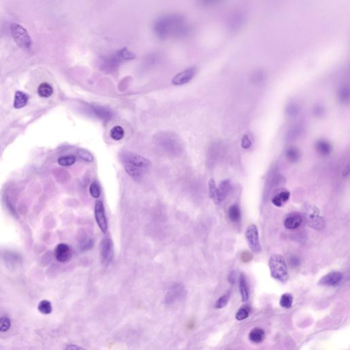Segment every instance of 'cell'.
<instances>
[{"label": "cell", "mask_w": 350, "mask_h": 350, "mask_svg": "<svg viewBox=\"0 0 350 350\" xmlns=\"http://www.w3.org/2000/svg\"><path fill=\"white\" fill-rule=\"evenodd\" d=\"M154 30L160 38L183 36L188 32V26L182 16L166 15L159 18L155 22Z\"/></svg>", "instance_id": "cell-1"}, {"label": "cell", "mask_w": 350, "mask_h": 350, "mask_svg": "<svg viewBox=\"0 0 350 350\" xmlns=\"http://www.w3.org/2000/svg\"><path fill=\"white\" fill-rule=\"evenodd\" d=\"M120 160L127 174L136 181L142 179L151 166V162L146 157L130 151L120 153Z\"/></svg>", "instance_id": "cell-2"}, {"label": "cell", "mask_w": 350, "mask_h": 350, "mask_svg": "<svg viewBox=\"0 0 350 350\" xmlns=\"http://www.w3.org/2000/svg\"><path fill=\"white\" fill-rule=\"evenodd\" d=\"M270 274L273 279L285 283L289 279L288 266L284 257L281 255H272L269 260Z\"/></svg>", "instance_id": "cell-3"}, {"label": "cell", "mask_w": 350, "mask_h": 350, "mask_svg": "<svg viewBox=\"0 0 350 350\" xmlns=\"http://www.w3.org/2000/svg\"><path fill=\"white\" fill-rule=\"evenodd\" d=\"M134 58V54L128 49H122L114 54L107 56L103 60L102 67L105 71H112L123 61L131 60Z\"/></svg>", "instance_id": "cell-4"}, {"label": "cell", "mask_w": 350, "mask_h": 350, "mask_svg": "<svg viewBox=\"0 0 350 350\" xmlns=\"http://www.w3.org/2000/svg\"><path fill=\"white\" fill-rule=\"evenodd\" d=\"M305 217L309 227L316 231L323 230L325 228V220L320 215L319 209L315 205L306 207Z\"/></svg>", "instance_id": "cell-5"}, {"label": "cell", "mask_w": 350, "mask_h": 350, "mask_svg": "<svg viewBox=\"0 0 350 350\" xmlns=\"http://www.w3.org/2000/svg\"><path fill=\"white\" fill-rule=\"evenodd\" d=\"M11 34L16 43L23 49H29L31 45V37L23 26L17 23L11 25Z\"/></svg>", "instance_id": "cell-6"}, {"label": "cell", "mask_w": 350, "mask_h": 350, "mask_svg": "<svg viewBox=\"0 0 350 350\" xmlns=\"http://www.w3.org/2000/svg\"><path fill=\"white\" fill-rule=\"evenodd\" d=\"M247 14L243 10H235L229 16L227 20L228 28L232 31L240 30L247 21Z\"/></svg>", "instance_id": "cell-7"}, {"label": "cell", "mask_w": 350, "mask_h": 350, "mask_svg": "<svg viewBox=\"0 0 350 350\" xmlns=\"http://www.w3.org/2000/svg\"><path fill=\"white\" fill-rule=\"evenodd\" d=\"M245 235L250 249L254 253H260L262 251V246H261L260 240H259V230L257 226L254 224L248 226L246 231Z\"/></svg>", "instance_id": "cell-8"}, {"label": "cell", "mask_w": 350, "mask_h": 350, "mask_svg": "<svg viewBox=\"0 0 350 350\" xmlns=\"http://www.w3.org/2000/svg\"><path fill=\"white\" fill-rule=\"evenodd\" d=\"M186 295L184 287L181 284H175L169 289L165 296V304L166 305H173L178 301H180Z\"/></svg>", "instance_id": "cell-9"}, {"label": "cell", "mask_w": 350, "mask_h": 350, "mask_svg": "<svg viewBox=\"0 0 350 350\" xmlns=\"http://www.w3.org/2000/svg\"><path fill=\"white\" fill-rule=\"evenodd\" d=\"M101 260L105 266H107L112 262L113 256H114V244L112 239L110 238H105L101 242Z\"/></svg>", "instance_id": "cell-10"}, {"label": "cell", "mask_w": 350, "mask_h": 350, "mask_svg": "<svg viewBox=\"0 0 350 350\" xmlns=\"http://www.w3.org/2000/svg\"><path fill=\"white\" fill-rule=\"evenodd\" d=\"M94 216L98 226L103 233H106L107 230V220L105 214L104 205L102 201H97L94 206Z\"/></svg>", "instance_id": "cell-11"}, {"label": "cell", "mask_w": 350, "mask_h": 350, "mask_svg": "<svg viewBox=\"0 0 350 350\" xmlns=\"http://www.w3.org/2000/svg\"><path fill=\"white\" fill-rule=\"evenodd\" d=\"M55 257L58 262L65 264L71 260L72 251L66 244H59L55 248Z\"/></svg>", "instance_id": "cell-12"}, {"label": "cell", "mask_w": 350, "mask_h": 350, "mask_svg": "<svg viewBox=\"0 0 350 350\" xmlns=\"http://www.w3.org/2000/svg\"><path fill=\"white\" fill-rule=\"evenodd\" d=\"M197 73L196 67H190L180 73L177 74L172 80L174 85H183L190 82Z\"/></svg>", "instance_id": "cell-13"}, {"label": "cell", "mask_w": 350, "mask_h": 350, "mask_svg": "<svg viewBox=\"0 0 350 350\" xmlns=\"http://www.w3.org/2000/svg\"><path fill=\"white\" fill-rule=\"evenodd\" d=\"M343 278H344V275L342 272H331L327 274V275L324 276L320 280L319 285H323V286H337L342 282Z\"/></svg>", "instance_id": "cell-14"}, {"label": "cell", "mask_w": 350, "mask_h": 350, "mask_svg": "<svg viewBox=\"0 0 350 350\" xmlns=\"http://www.w3.org/2000/svg\"><path fill=\"white\" fill-rule=\"evenodd\" d=\"M306 130V125L303 122L296 123L291 126L286 133V140L288 141H294L303 136Z\"/></svg>", "instance_id": "cell-15"}, {"label": "cell", "mask_w": 350, "mask_h": 350, "mask_svg": "<svg viewBox=\"0 0 350 350\" xmlns=\"http://www.w3.org/2000/svg\"><path fill=\"white\" fill-rule=\"evenodd\" d=\"M303 223V217L298 213H292L285 219L284 226L286 229L294 230L298 229Z\"/></svg>", "instance_id": "cell-16"}, {"label": "cell", "mask_w": 350, "mask_h": 350, "mask_svg": "<svg viewBox=\"0 0 350 350\" xmlns=\"http://www.w3.org/2000/svg\"><path fill=\"white\" fill-rule=\"evenodd\" d=\"M290 194L289 191H283L272 197V203L276 207H282L290 199Z\"/></svg>", "instance_id": "cell-17"}, {"label": "cell", "mask_w": 350, "mask_h": 350, "mask_svg": "<svg viewBox=\"0 0 350 350\" xmlns=\"http://www.w3.org/2000/svg\"><path fill=\"white\" fill-rule=\"evenodd\" d=\"M316 149L318 153L323 156L331 154L333 147L331 143L327 140H321L316 142Z\"/></svg>", "instance_id": "cell-18"}, {"label": "cell", "mask_w": 350, "mask_h": 350, "mask_svg": "<svg viewBox=\"0 0 350 350\" xmlns=\"http://www.w3.org/2000/svg\"><path fill=\"white\" fill-rule=\"evenodd\" d=\"M209 191L211 199L216 205H220L222 203L221 198H220L219 190L214 179H211L209 181Z\"/></svg>", "instance_id": "cell-19"}, {"label": "cell", "mask_w": 350, "mask_h": 350, "mask_svg": "<svg viewBox=\"0 0 350 350\" xmlns=\"http://www.w3.org/2000/svg\"><path fill=\"white\" fill-rule=\"evenodd\" d=\"M239 290L242 296V301H247L249 298V291H248L247 281L244 274H241L239 279Z\"/></svg>", "instance_id": "cell-20"}, {"label": "cell", "mask_w": 350, "mask_h": 350, "mask_svg": "<svg viewBox=\"0 0 350 350\" xmlns=\"http://www.w3.org/2000/svg\"><path fill=\"white\" fill-rule=\"evenodd\" d=\"M29 97L25 92L21 91L16 92L14 95V107L16 109L22 108L25 107L28 102Z\"/></svg>", "instance_id": "cell-21"}, {"label": "cell", "mask_w": 350, "mask_h": 350, "mask_svg": "<svg viewBox=\"0 0 350 350\" xmlns=\"http://www.w3.org/2000/svg\"><path fill=\"white\" fill-rule=\"evenodd\" d=\"M90 109L94 114L101 119L110 120L112 118V113L105 107L99 106V105H91Z\"/></svg>", "instance_id": "cell-22"}, {"label": "cell", "mask_w": 350, "mask_h": 350, "mask_svg": "<svg viewBox=\"0 0 350 350\" xmlns=\"http://www.w3.org/2000/svg\"><path fill=\"white\" fill-rule=\"evenodd\" d=\"M220 198H221L222 202L224 200L226 199L229 194L230 193L231 190H232V186H231V183L230 180L229 179H226V180L222 181L220 182L219 188Z\"/></svg>", "instance_id": "cell-23"}, {"label": "cell", "mask_w": 350, "mask_h": 350, "mask_svg": "<svg viewBox=\"0 0 350 350\" xmlns=\"http://www.w3.org/2000/svg\"><path fill=\"white\" fill-rule=\"evenodd\" d=\"M339 101L342 104H347L350 101V88L348 85H344L337 93Z\"/></svg>", "instance_id": "cell-24"}, {"label": "cell", "mask_w": 350, "mask_h": 350, "mask_svg": "<svg viewBox=\"0 0 350 350\" xmlns=\"http://www.w3.org/2000/svg\"><path fill=\"white\" fill-rule=\"evenodd\" d=\"M228 216L233 222H240L242 216L240 207L238 205H231L228 210Z\"/></svg>", "instance_id": "cell-25"}, {"label": "cell", "mask_w": 350, "mask_h": 350, "mask_svg": "<svg viewBox=\"0 0 350 350\" xmlns=\"http://www.w3.org/2000/svg\"><path fill=\"white\" fill-rule=\"evenodd\" d=\"M264 337L265 332L264 330L259 329V328L253 329L249 334L250 340L253 343H255V344H259V343L262 342L264 341Z\"/></svg>", "instance_id": "cell-26"}, {"label": "cell", "mask_w": 350, "mask_h": 350, "mask_svg": "<svg viewBox=\"0 0 350 350\" xmlns=\"http://www.w3.org/2000/svg\"><path fill=\"white\" fill-rule=\"evenodd\" d=\"M285 154H286L287 158L291 163L298 162L301 159V152L297 148L294 147V146L289 148Z\"/></svg>", "instance_id": "cell-27"}, {"label": "cell", "mask_w": 350, "mask_h": 350, "mask_svg": "<svg viewBox=\"0 0 350 350\" xmlns=\"http://www.w3.org/2000/svg\"><path fill=\"white\" fill-rule=\"evenodd\" d=\"M53 90L52 86L48 83L44 82L38 86V94L40 97L48 98L52 95Z\"/></svg>", "instance_id": "cell-28"}, {"label": "cell", "mask_w": 350, "mask_h": 350, "mask_svg": "<svg viewBox=\"0 0 350 350\" xmlns=\"http://www.w3.org/2000/svg\"><path fill=\"white\" fill-rule=\"evenodd\" d=\"M125 136V131L123 127H120L119 125L114 126V127L110 131V136L113 140H116V141H119V140H122Z\"/></svg>", "instance_id": "cell-29"}, {"label": "cell", "mask_w": 350, "mask_h": 350, "mask_svg": "<svg viewBox=\"0 0 350 350\" xmlns=\"http://www.w3.org/2000/svg\"><path fill=\"white\" fill-rule=\"evenodd\" d=\"M301 107L296 103H290L285 109L287 115L290 117H296L301 112Z\"/></svg>", "instance_id": "cell-30"}, {"label": "cell", "mask_w": 350, "mask_h": 350, "mask_svg": "<svg viewBox=\"0 0 350 350\" xmlns=\"http://www.w3.org/2000/svg\"><path fill=\"white\" fill-rule=\"evenodd\" d=\"M38 310L40 313L44 315H49L52 312V305L49 301L43 300L40 301L38 305Z\"/></svg>", "instance_id": "cell-31"}, {"label": "cell", "mask_w": 350, "mask_h": 350, "mask_svg": "<svg viewBox=\"0 0 350 350\" xmlns=\"http://www.w3.org/2000/svg\"><path fill=\"white\" fill-rule=\"evenodd\" d=\"M293 296L290 294H285L281 296L280 305L285 309H290L292 306Z\"/></svg>", "instance_id": "cell-32"}, {"label": "cell", "mask_w": 350, "mask_h": 350, "mask_svg": "<svg viewBox=\"0 0 350 350\" xmlns=\"http://www.w3.org/2000/svg\"><path fill=\"white\" fill-rule=\"evenodd\" d=\"M58 164L62 166H71L75 164L76 158L73 155H66L58 159Z\"/></svg>", "instance_id": "cell-33"}, {"label": "cell", "mask_w": 350, "mask_h": 350, "mask_svg": "<svg viewBox=\"0 0 350 350\" xmlns=\"http://www.w3.org/2000/svg\"><path fill=\"white\" fill-rule=\"evenodd\" d=\"M77 155H78V156L80 157L81 160L86 161V162H93V156H92V155L91 154V153H90V152L87 151V150L86 149H79L78 151H77Z\"/></svg>", "instance_id": "cell-34"}, {"label": "cell", "mask_w": 350, "mask_h": 350, "mask_svg": "<svg viewBox=\"0 0 350 350\" xmlns=\"http://www.w3.org/2000/svg\"><path fill=\"white\" fill-rule=\"evenodd\" d=\"M230 292H228L225 295L222 296L220 297L219 299L216 302V309H222L225 307L226 305H227L228 302H229V299H230Z\"/></svg>", "instance_id": "cell-35"}, {"label": "cell", "mask_w": 350, "mask_h": 350, "mask_svg": "<svg viewBox=\"0 0 350 350\" xmlns=\"http://www.w3.org/2000/svg\"><path fill=\"white\" fill-rule=\"evenodd\" d=\"M10 320L8 318H5V317L0 318V332H7L10 330Z\"/></svg>", "instance_id": "cell-36"}, {"label": "cell", "mask_w": 350, "mask_h": 350, "mask_svg": "<svg viewBox=\"0 0 350 350\" xmlns=\"http://www.w3.org/2000/svg\"><path fill=\"white\" fill-rule=\"evenodd\" d=\"M101 188L97 182H92L90 186V194L94 199H98L101 196Z\"/></svg>", "instance_id": "cell-37"}, {"label": "cell", "mask_w": 350, "mask_h": 350, "mask_svg": "<svg viewBox=\"0 0 350 350\" xmlns=\"http://www.w3.org/2000/svg\"><path fill=\"white\" fill-rule=\"evenodd\" d=\"M249 316V310L246 307H242L240 310L237 313L236 316H235V318L238 320V321H242L247 319Z\"/></svg>", "instance_id": "cell-38"}, {"label": "cell", "mask_w": 350, "mask_h": 350, "mask_svg": "<svg viewBox=\"0 0 350 350\" xmlns=\"http://www.w3.org/2000/svg\"><path fill=\"white\" fill-rule=\"evenodd\" d=\"M265 78H266V75L264 72H257L253 75V80L255 83H262L264 81Z\"/></svg>", "instance_id": "cell-39"}, {"label": "cell", "mask_w": 350, "mask_h": 350, "mask_svg": "<svg viewBox=\"0 0 350 350\" xmlns=\"http://www.w3.org/2000/svg\"><path fill=\"white\" fill-rule=\"evenodd\" d=\"M289 262H290V264L292 268H297L301 265V259H300L299 257L293 255V256L290 257Z\"/></svg>", "instance_id": "cell-40"}, {"label": "cell", "mask_w": 350, "mask_h": 350, "mask_svg": "<svg viewBox=\"0 0 350 350\" xmlns=\"http://www.w3.org/2000/svg\"><path fill=\"white\" fill-rule=\"evenodd\" d=\"M324 111L325 110H324V107L321 106V105H317L314 109V115L318 116V117L323 116L324 114Z\"/></svg>", "instance_id": "cell-41"}, {"label": "cell", "mask_w": 350, "mask_h": 350, "mask_svg": "<svg viewBox=\"0 0 350 350\" xmlns=\"http://www.w3.org/2000/svg\"><path fill=\"white\" fill-rule=\"evenodd\" d=\"M251 146V140H250L249 137H248L247 135L244 136L243 139H242V147L246 149H248Z\"/></svg>", "instance_id": "cell-42"}, {"label": "cell", "mask_w": 350, "mask_h": 350, "mask_svg": "<svg viewBox=\"0 0 350 350\" xmlns=\"http://www.w3.org/2000/svg\"><path fill=\"white\" fill-rule=\"evenodd\" d=\"M253 259V256L251 255V253H248V252H244L242 254V262L247 263L250 262Z\"/></svg>", "instance_id": "cell-43"}, {"label": "cell", "mask_w": 350, "mask_h": 350, "mask_svg": "<svg viewBox=\"0 0 350 350\" xmlns=\"http://www.w3.org/2000/svg\"><path fill=\"white\" fill-rule=\"evenodd\" d=\"M64 350H86L84 348L79 347L78 346L73 345V344H68L64 348Z\"/></svg>", "instance_id": "cell-44"}, {"label": "cell", "mask_w": 350, "mask_h": 350, "mask_svg": "<svg viewBox=\"0 0 350 350\" xmlns=\"http://www.w3.org/2000/svg\"><path fill=\"white\" fill-rule=\"evenodd\" d=\"M228 279H229V283H232V284L235 283V273L234 271H231L230 273H229Z\"/></svg>", "instance_id": "cell-45"}]
</instances>
